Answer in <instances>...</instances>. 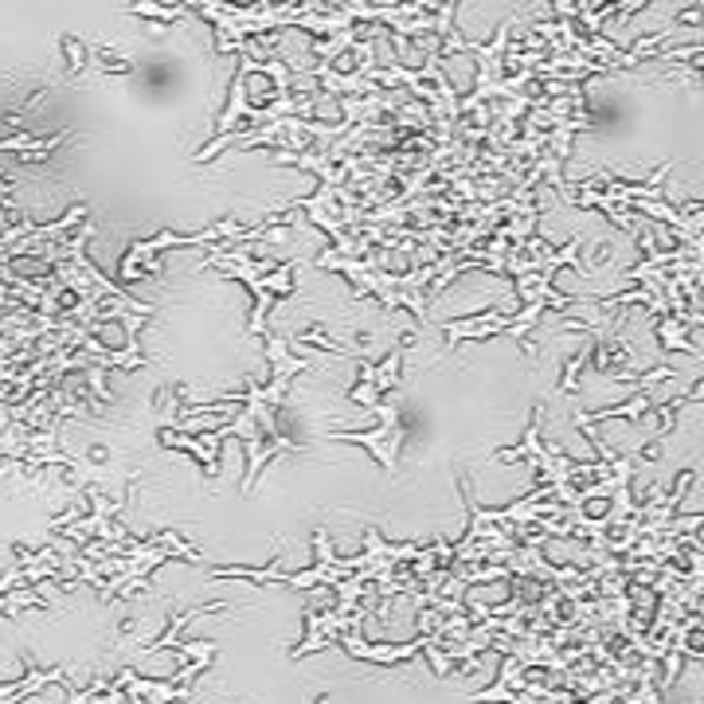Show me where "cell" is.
I'll use <instances>...</instances> for the list:
<instances>
[{
    "label": "cell",
    "instance_id": "cell-1",
    "mask_svg": "<svg viewBox=\"0 0 704 704\" xmlns=\"http://www.w3.org/2000/svg\"><path fill=\"white\" fill-rule=\"evenodd\" d=\"M200 266H212L219 274H231L239 282L251 286L254 293V313H251V332L254 337H266V313L274 305V293H290L293 282H290V271L293 263L286 266H274V263H254L251 254L243 247H231V251H212Z\"/></svg>",
    "mask_w": 704,
    "mask_h": 704
},
{
    "label": "cell",
    "instance_id": "cell-2",
    "mask_svg": "<svg viewBox=\"0 0 704 704\" xmlns=\"http://www.w3.org/2000/svg\"><path fill=\"white\" fill-rule=\"evenodd\" d=\"M376 415H380V427L376 430H325V439L368 447L372 454L380 458V466L388 469V474H395V469H400V447H403V439H407V427L400 423V400L391 395L388 403L376 407Z\"/></svg>",
    "mask_w": 704,
    "mask_h": 704
},
{
    "label": "cell",
    "instance_id": "cell-3",
    "mask_svg": "<svg viewBox=\"0 0 704 704\" xmlns=\"http://www.w3.org/2000/svg\"><path fill=\"white\" fill-rule=\"evenodd\" d=\"M344 642V650H349L352 657H361V662H380V665H395V662H403V657H415V654H423L430 642H442V634H439V626L435 630H423L415 642H395V645H368L364 642L356 630H349V634L341 638Z\"/></svg>",
    "mask_w": 704,
    "mask_h": 704
},
{
    "label": "cell",
    "instance_id": "cell-4",
    "mask_svg": "<svg viewBox=\"0 0 704 704\" xmlns=\"http://www.w3.org/2000/svg\"><path fill=\"white\" fill-rule=\"evenodd\" d=\"M447 329V356H454L462 341H486L493 332H505L508 329V317L501 310H489V313H478V317H466V322H450L442 325Z\"/></svg>",
    "mask_w": 704,
    "mask_h": 704
},
{
    "label": "cell",
    "instance_id": "cell-5",
    "mask_svg": "<svg viewBox=\"0 0 704 704\" xmlns=\"http://www.w3.org/2000/svg\"><path fill=\"white\" fill-rule=\"evenodd\" d=\"M239 117H251V106H247V67L239 63V71H235V83H231V102H227V114L224 122H219V137L235 134V122Z\"/></svg>",
    "mask_w": 704,
    "mask_h": 704
},
{
    "label": "cell",
    "instance_id": "cell-6",
    "mask_svg": "<svg viewBox=\"0 0 704 704\" xmlns=\"http://www.w3.org/2000/svg\"><path fill=\"white\" fill-rule=\"evenodd\" d=\"M219 576H231V579H254V583H286L282 576V560H271L266 567H219L215 579Z\"/></svg>",
    "mask_w": 704,
    "mask_h": 704
},
{
    "label": "cell",
    "instance_id": "cell-7",
    "mask_svg": "<svg viewBox=\"0 0 704 704\" xmlns=\"http://www.w3.org/2000/svg\"><path fill=\"white\" fill-rule=\"evenodd\" d=\"M352 400L361 403V407H368V411L380 407V391H376V364H372V361L361 364V384H356V391H352Z\"/></svg>",
    "mask_w": 704,
    "mask_h": 704
},
{
    "label": "cell",
    "instance_id": "cell-8",
    "mask_svg": "<svg viewBox=\"0 0 704 704\" xmlns=\"http://www.w3.org/2000/svg\"><path fill=\"white\" fill-rule=\"evenodd\" d=\"M400 361H403V344L376 368V391H395V384H400Z\"/></svg>",
    "mask_w": 704,
    "mask_h": 704
}]
</instances>
